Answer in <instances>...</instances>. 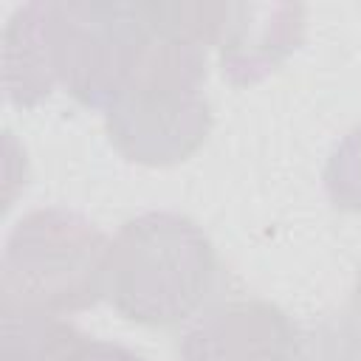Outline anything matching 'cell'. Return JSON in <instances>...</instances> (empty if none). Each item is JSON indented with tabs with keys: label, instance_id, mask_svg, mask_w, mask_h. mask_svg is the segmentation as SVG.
Instances as JSON below:
<instances>
[{
	"label": "cell",
	"instance_id": "cell-1",
	"mask_svg": "<svg viewBox=\"0 0 361 361\" xmlns=\"http://www.w3.org/2000/svg\"><path fill=\"white\" fill-rule=\"evenodd\" d=\"M144 8L149 39L133 76L104 110V130L130 164L175 166L192 158L212 133V107L203 96L209 48L164 28L147 0Z\"/></svg>",
	"mask_w": 361,
	"mask_h": 361
},
{
	"label": "cell",
	"instance_id": "cell-2",
	"mask_svg": "<svg viewBox=\"0 0 361 361\" xmlns=\"http://www.w3.org/2000/svg\"><path fill=\"white\" fill-rule=\"evenodd\" d=\"M220 262L206 231L178 212L130 217L107 251L104 299L144 327H178L209 305Z\"/></svg>",
	"mask_w": 361,
	"mask_h": 361
},
{
	"label": "cell",
	"instance_id": "cell-3",
	"mask_svg": "<svg viewBox=\"0 0 361 361\" xmlns=\"http://www.w3.org/2000/svg\"><path fill=\"white\" fill-rule=\"evenodd\" d=\"M110 237L85 214L45 206L23 214L0 259V310L71 316L104 299Z\"/></svg>",
	"mask_w": 361,
	"mask_h": 361
},
{
	"label": "cell",
	"instance_id": "cell-4",
	"mask_svg": "<svg viewBox=\"0 0 361 361\" xmlns=\"http://www.w3.org/2000/svg\"><path fill=\"white\" fill-rule=\"evenodd\" d=\"M56 82L85 107L107 110L133 76L149 39L144 0L48 3Z\"/></svg>",
	"mask_w": 361,
	"mask_h": 361
},
{
	"label": "cell",
	"instance_id": "cell-5",
	"mask_svg": "<svg viewBox=\"0 0 361 361\" xmlns=\"http://www.w3.org/2000/svg\"><path fill=\"white\" fill-rule=\"evenodd\" d=\"M178 361H305L290 316L262 299L203 310L178 344Z\"/></svg>",
	"mask_w": 361,
	"mask_h": 361
},
{
	"label": "cell",
	"instance_id": "cell-6",
	"mask_svg": "<svg viewBox=\"0 0 361 361\" xmlns=\"http://www.w3.org/2000/svg\"><path fill=\"white\" fill-rule=\"evenodd\" d=\"M305 39V8L296 3H231L217 56L220 73L237 87L271 76Z\"/></svg>",
	"mask_w": 361,
	"mask_h": 361
},
{
	"label": "cell",
	"instance_id": "cell-7",
	"mask_svg": "<svg viewBox=\"0 0 361 361\" xmlns=\"http://www.w3.org/2000/svg\"><path fill=\"white\" fill-rule=\"evenodd\" d=\"M51 34H48V3L20 6L3 28V90L8 104L31 110L45 102L56 87Z\"/></svg>",
	"mask_w": 361,
	"mask_h": 361
},
{
	"label": "cell",
	"instance_id": "cell-8",
	"mask_svg": "<svg viewBox=\"0 0 361 361\" xmlns=\"http://www.w3.org/2000/svg\"><path fill=\"white\" fill-rule=\"evenodd\" d=\"M324 192L338 212L361 214V124L333 147L324 166Z\"/></svg>",
	"mask_w": 361,
	"mask_h": 361
},
{
	"label": "cell",
	"instance_id": "cell-9",
	"mask_svg": "<svg viewBox=\"0 0 361 361\" xmlns=\"http://www.w3.org/2000/svg\"><path fill=\"white\" fill-rule=\"evenodd\" d=\"M68 361H147V358H141L138 353H133L130 347H124L118 341L85 336V341L76 347V353Z\"/></svg>",
	"mask_w": 361,
	"mask_h": 361
},
{
	"label": "cell",
	"instance_id": "cell-10",
	"mask_svg": "<svg viewBox=\"0 0 361 361\" xmlns=\"http://www.w3.org/2000/svg\"><path fill=\"white\" fill-rule=\"evenodd\" d=\"M347 322L361 333V268H358V276H355V285H353V296H350V310H347Z\"/></svg>",
	"mask_w": 361,
	"mask_h": 361
}]
</instances>
